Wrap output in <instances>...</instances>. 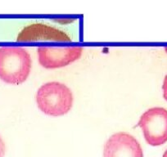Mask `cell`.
Wrapping results in <instances>:
<instances>
[{
	"label": "cell",
	"instance_id": "1",
	"mask_svg": "<svg viewBox=\"0 0 167 157\" xmlns=\"http://www.w3.org/2000/svg\"><path fill=\"white\" fill-rule=\"evenodd\" d=\"M32 61L28 51L21 47L0 48V78L7 84L18 85L29 76Z\"/></svg>",
	"mask_w": 167,
	"mask_h": 157
},
{
	"label": "cell",
	"instance_id": "2",
	"mask_svg": "<svg viewBox=\"0 0 167 157\" xmlns=\"http://www.w3.org/2000/svg\"><path fill=\"white\" fill-rule=\"evenodd\" d=\"M36 103L43 113L60 116L70 111L73 105V94L66 84L49 82L43 84L38 89Z\"/></svg>",
	"mask_w": 167,
	"mask_h": 157
},
{
	"label": "cell",
	"instance_id": "3",
	"mask_svg": "<svg viewBox=\"0 0 167 157\" xmlns=\"http://www.w3.org/2000/svg\"><path fill=\"white\" fill-rule=\"evenodd\" d=\"M146 142L152 146H161L167 142V110L153 107L141 115L138 123Z\"/></svg>",
	"mask_w": 167,
	"mask_h": 157
},
{
	"label": "cell",
	"instance_id": "4",
	"mask_svg": "<svg viewBox=\"0 0 167 157\" xmlns=\"http://www.w3.org/2000/svg\"><path fill=\"white\" fill-rule=\"evenodd\" d=\"M83 48L80 46L66 48L39 47L37 53L39 62L46 69H57L66 66L77 61L82 55Z\"/></svg>",
	"mask_w": 167,
	"mask_h": 157
},
{
	"label": "cell",
	"instance_id": "5",
	"mask_svg": "<svg viewBox=\"0 0 167 157\" xmlns=\"http://www.w3.org/2000/svg\"><path fill=\"white\" fill-rule=\"evenodd\" d=\"M103 157H144L138 140L127 133H117L106 142Z\"/></svg>",
	"mask_w": 167,
	"mask_h": 157
},
{
	"label": "cell",
	"instance_id": "6",
	"mask_svg": "<svg viewBox=\"0 0 167 157\" xmlns=\"http://www.w3.org/2000/svg\"><path fill=\"white\" fill-rule=\"evenodd\" d=\"M17 40L18 42L71 41L70 38L64 31L43 23H34L25 26L19 33Z\"/></svg>",
	"mask_w": 167,
	"mask_h": 157
},
{
	"label": "cell",
	"instance_id": "7",
	"mask_svg": "<svg viewBox=\"0 0 167 157\" xmlns=\"http://www.w3.org/2000/svg\"><path fill=\"white\" fill-rule=\"evenodd\" d=\"M5 151H6V147H5V143L3 140L2 139L1 136H0V157H3L5 155Z\"/></svg>",
	"mask_w": 167,
	"mask_h": 157
},
{
	"label": "cell",
	"instance_id": "8",
	"mask_svg": "<svg viewBox=\"0 0 167 157\" xmlns=\"http://www.w3.org/2000/svg\"><path fill=\"white\" fill-rule=\"evenodd\" d=\"M162 89H163V97L167 101V74L164 78V82L162 85Z\"/></svg>",
	"mask_w": 167,
	"mask_h": 157
},
{
	"label": "cell",
	"instance_id": "9",
	"mask_svg": "<svg viewBox=\"0 0 167 157\" xmlns=\"http://www.w3.org/2000/svg\"><path fill=\"white\" fill-rule=\"evenodd\" d=\"M162 157H167V150L165 152V153L163 154V156Z\"/></svg>",
	"mask_w": 167,
	"mask_h": 157
}]
</instances>
